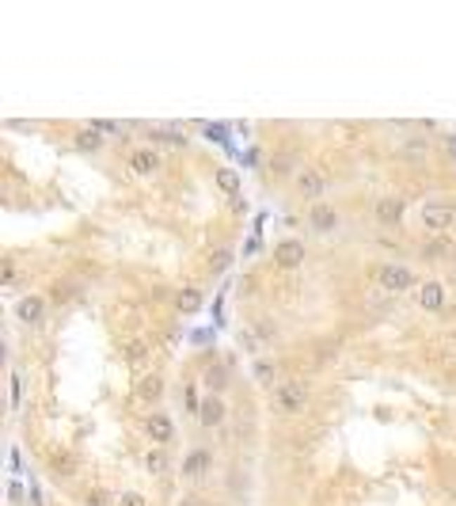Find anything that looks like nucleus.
<instances>
[{"instance_id": "bb28decb", "label": "nucleus", "mask_w": 456, "mask_h": 506, "mask_svg": "<svg viewBox=\"0 0 456 506\" xmlns=\"http://www.w3.org/2000/svg\"><path fill=\"white\" fill-rule=\"evenodd\" d=\"M221 381H225V369H221V365H217V369H209V385L221 388Z\"/></svg>"}, {"instance_id": "ddd939ff", "label": "nucleus", "mask_w": 456, "mask_h": 506, "mask_svg": "<svg viewBox=\"0 0 456 506\" xmlns=\"http://www.w3.org/2000/svg\"><path fill=\"white\" fill-rule=\"evenodd\" d=\"M206 468H209V453H206V449H190L187 461H183V476L194 480V476H202Z\"/></svg>"}, {"instance_id": "393cba45", "label": "nucleus", "mask_w": 456, "mask_h": 506, "mask_svg": "<svg viewBox=\"0 0 456 506\" xmlns=\"http://www.w3.org/2000/svg\"><path fill=\"white\" fill-rule=\"evenodd\" d=\"M91 129H96V134L103 137V134H115L118 126H115V122H91Z\"/></svg>"}, {"instance_id": "f3484780", "label": "nucleus", "mask_w": 456, "mask_h": 506, "mask_svg": "<svg viewBox=\"0 0 456 506\" xmlns=\"http://www.w3.org/2000/svg\"><path fill=\"white\" fill-rule=\"evenodd\" d=\"M53 472H58V476H72V472H77V457L65 453V449H58V453H53Z\"/></svg>"}, {"instance_id": "f03ea898", "label": "nucleus", "mask_w": 456, "mask_h": 506, "mask_svg": "<svg viewBox=\"0 0 456 506\" xmlns=\"http://www.w3.org/2000/svg\"><path fill=\"white\" fill-rule=\"evenodd\" d=\"M304 404H308L304 385H297V381H289V385H274V407L282 411V415H297Z\"/></svg>"}, {"instance_id": "0eeeda50", "label": "nucleus", "mask_w": 456, "mask_h": 506, "mask_svg": "<svg viewBox=\"0 0 456 506\" xmlns=\"http://www.w3.org/2000/svg\"><path fill=\"white\" fill-rule=\"evenodd\" d=\"M418 305H422L426 312H441L445 308V286L441 282H422L418 286Z\"/></svg>"}, {"instance_id": "423d86ee", "label": "nucleus", "mask_w": 456, "mask_h": 506, "mask_svg": "<svg viewBox=\"0 0 456 506\" xmlns=\"http://www.w3.org/2000/svg\"><path fill=\"white\" fill-rule=\"evenodd\" d=\"M422 224H426L430 232L449 229V224H452V210H449V205H441V202H430V205L422 210Z\"/></svg>"}, {"instance_id": "a211bd4d", "label": "nucleus", "mask_w": 456, "mask_h": 506, "mask_svg": "<svg viewBox=\"0 0 456 506\" xmlns=\"http://www.w3.org/2000/svg\"><path fill=\"white\" fill-rule=\"evenodd\" d=\"M228 263H232V251L228 248H213V255H209V270H213V274H225Z\"/></svg>"}, {"instance_id": "5701e85b", "label": "nucleus", "mask_w": 456, "mask_h": 506, "mask_svg": "<svg viewBox=\"0 0 456 506\" xmlns=\"http://www.w3.org/2000/svg\"><path fill=\"white\" fill-rule=\"evenodd\" d=\"M107 502H110V495L103 491V487H96V491L88 495V506H107Z\"/></svg>"}, {"instance_id": "6ab92c4d", "label": "nucleus", "mask_w": 456, "mask_h": 506, "mask_svg": "<svg viewBox=\"0 0 456 506\" xmlns=\"http://www.w3.org/2000/svg\"><path fill=\"white\" fill-rule=\"evenodd\" d=\"M145 468H148L152 476H164V472H167V453H164V449H152V453L145 457Z\"/></svg>"}, {"instance_id": "6e6552de", "label": "nucleus", "mask_w": 456, "mask_h": 506, "mask_svg": "<svg viewBox=\"0 0 456 506\" xmlns=\"http://www.w3.org/2000/svg\"><path fill=\"white\" fill-rule=\"evenodd\" d=\"M160 396H164V377L160 373H145V377H137V400H141V404H156Z\"/></svg>"}, {"instance_id": "1a4fd4ad", "label": "nucleus", "mask_w": 456, "mask_h": 506, "mask_svg": "<svg viewBox=\"0 0 456 506\" xmlns=\"http://www.w3.org/2000/svg\"><path fill=\"white\" fill-rule=\"evenodd\" d=\"M145 434L148 438H152V442H171V438H175V426H171V419H167V415H148L145 419Z\"/></svg>"}, {"instance_id": "dca6fc26", "label": "nucleus", "mask_w": 456, "mask_h": 506, "mask_svg": "<svg viewBox=\"0 0 456 506\" xmlns=\"http://www.w3.org/2000/svg\"><path fill=\"white\" fill-rule=\"evenodd\" d=\"M122 354H126V362H129V365H137V362H145V358H148V346H145L141 339H126V343H122Z\"/></svg>"}, {"instance_id": "412c9836", "label": "nucleus", "mask_w": 456, "mask_h": 506, "mask_svg": "<svg viewBox=\"0 0 456 506\" xmlns=\"http://www.w3.org/2000/svg\"><path fill=\"white\" fill-rule=\"evenodd\" d=\"M217 186H221V191H225V194H236V191H240V179H236V172H228V167H221V172H217Z\"/></svg>"}, {"instance_id": "7ed1b4c3", "label": "nucleus", "mask_w": 456, "mask_h": 506, "mask_svg": "<svg viewBox=\"0 0 456 506\" xmlns=\"http://www.w3.org/2000/svg\"><path fill=\"white\" fill-rule=\"evenodd\" d=\"M126 164H129V172L133 175H156L160 172V164H164V156L156 153V148H133V153L126 156Z\"/></svg>"}, {"instance_id": "4468645a", "label": "nucleus", "mask_w": 456, "mask_h": 506, "mask_svg": "<svg viewBox=\"0 0 456 506\" xmlns=\"http://www.w3.org/2000/svg\"><path fill=\"white\" fill-rule=\"evenodd\" d=\"M202 426H221V419H225V404H221L217 396H209V400H202Z\"/></svg>"}, {"instance_id": "b1692460", "label": "nucleus", "mask_w": 456, "mask_h": 506, "mask_svg": "<svg viewBox=\"0 0 456 506\" xmlns=\"http://www.w3.org/2000/svg\"><path fill=\"white\" fill-rule=\"evenodd\" d=\"M118 506H145V499H141L137 491H126L122 499H118Z\"/></svg>"}, {"instance_id": "f257e3e1", "label": "nucleus", "mask_w": 456, "mask_h": 506, "mask_svg": "<svg viewBox=\"0 0 456 506\" xmlns=\"http://www.w3.org/2000/svg\"><path fill=\"white\" fill-rule=\"evenodd\" d=\"M373 278H377L384 289H392V293H403V289L415 286L411 267H403V263H380V267L373 270Z\"/></svg>"}, {"instance_id": "9b49d317", "label": "nucleus", "mask_w": 456, "mask_h": 506, "mask_svg": "<svg viewBox=\"0 0 456 506\" xmlns=\"http://www.w3.org/2000/svg\"><path fill=\"white\" fill-rule=\"evenodd\" d=\"M334 221H339V217H334V210H331L327 202H315V205H312L308 224H312L315 232H331V229H334Z\"/></svg>"}, {"instance_id": "f8f14e48", "label": "nucleus", "mask_w": 456, "mask_h": 506, "mask_svg": "<svg viewBox=\"0 0 456 506\" xmlns=\"http://www.w3.org/2000/svg\"><path fill=\"white\" fill-rule=\"evenodd\" d=\"M399 217H403V202L399 198H380L377 202V221L380 224H399Z\"/></svg>"}, {"instance_id": "aec40b11", "label": "nucleus", "mask_w": 456, "mask_h": 506, "mask_svg": "<svg viewBox=\"0 0 456 506\" xmlns=\"http://www.w3.org/2000/svg\"><path fill=\"white\" fill-rule=\"evenodd\" d=\"M99 145H103V137H99L96 129H84V134H77V148H84V153H96Z\"/></svg>"}, {"instance_id": "39448f33", "label": "nucleus", "mask_w": 456, "mask_h": 506, "mask_svg": "<svg viewBox=\"0 0 456 506\" xmlns=\"http://www.w3.org/2000/svg\"><path fill=\"white\" fill-rule=\"evenodd\" d=\"M297 191H301L308 202H320L323 191H327V179H323L320 172H312V167H304V172H297Z\"/></svg>"}, {"instance_id": "a878e982", "label": "nucleus", "mask_w": 456, "mask_h": 506, "mask_svg": "<svg viewBox=\"0 0 456 506\" xmlns=\"http://www.w3.org/2000/svg\"><path fill=\"white\" fill-rule=\"evenodd\" d=\"M20 392H23V381H20V377H12V407H20V400H23Z\"/></svg>"}, {"instance_id": "20e7f679", "label": "nucleus", "mask_w": 456, "mask_h": 506, "mask_svg": "<svg viewBox=\"0 0 456 506\" xmlns=\"http://www.w3.org/2000/svg\"><path fill=\"white\" fill-rule=\"evenodd\" d=\"M274 263L278 267H282V270H297V267H301L304 263V243L301 240H282V243H278V248H274Z\"/></svg>"}, {"instance_id": "9d476101", "label": "nucleus", "mask_w": 456, "mask_h": 506, "mask_svg": "<svg viewBox=\"0 0 456 506\" xmlns=\"http://www.w3.org/2000/svg\"><path fill=\"white\" fill-rule=\"evenodd\" d=\"M15 316H20L23 324H39L46 316V301L42 297H23V301L15 305Z\"/></svg>"}, {"instance_id": "2eb2a0df", "label": "nucleus", "mask_w": 456, "mask_h": 506, "mask_svg": "<svg viewBox=\"0 0 456 506\" xmlns=\"http://www.w3.org/2000/svg\"><path fill=\"white\" fill-rule=\"evenodd\" d=\"M175 308H179V312H198V308H202V293H198V289H179Z\"/></svg>"}, {"instance_id": "4be33fe9", "label": "nucleus", "mask_w": 456, "mask_h": 506, "mask_svg": "<svg viewBox=\"0 0 456 506\" xmlns=\"http://www.w3.org/2000/svg\"><path fill=\"white\" fill-rule=\"evenodd\" d=\"M255 381L270 385V381H274V362H255Z\"/></svg>"}]
</instances>
